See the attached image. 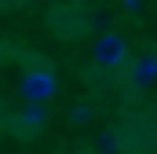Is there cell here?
Wrapping results in <instances>:
<instances>
[{
    "label": "cell",
    "instance_id": "obj_6",
    "mask_svg": "<svg viewBox=\"0 0 157 154\" xmlns=\"http://www.w3.org/2000/svg\"><path fill=\"white\" fill-rule=\"evenodd\" d=\"M124 7L128 11H143V0H124Z\"/></svg>",
    "mask_w": 157,
    "mask_h": 154
},
{
    "label": "cell",
    "instance_id": "obj_4",
    "mask_svg": "<svg viewBox=\"0 0 157 154\" xmlns=\"http://www.w3.org/2000/svg\"><path fill=\"white\" fill-rule=\"evenodd\" d=\"M95 154H121V140L113 132H102V136L95 140Z\"/></svg>",
    "mask_w": 157,
    "mask_h": 154
},
{
    "label": "cell",
    "instance_id": "obj_3",
    "mask_svg": "<svg viewBox=\"0 0 157 154\" xmlns=\"http://www.w3.org/2000/svg\"><path fill=\"white\" fill-rule=\"evenodd\" d=\"M132 81H135L139 88H150V84L157 81V63H154L150 51H143V55L135 59V66H132Z\"/></svg>",
    "mask_w": 157,
    "mask_h": 154
},
{
    "label": "cell",
    "instance_id": "obj_5",
    "mask_svg": "<svg viewBox=\"0 0 157 154\" xmlns=\"http://www.w3.org/2000/svg\"><path fill=\"white\" fill-rule=\"evenodd\" d=\"M22 117H26V125H29V128H37V125H44V121H48V110H44V103H29Z\"/></svg>",
    "mask_w": 157,
    "mask_h": 154
},
{
    "label": "cell",
    "instance_id": "obj_1",
    "mask_svg": "<svg viewBox=\"0 0 157 154\" xmlns=\"http://www.w3.org/2000/svg\"><path fill=\"white\" fill-rule=\"evenodd\" d=\"M124 59H128V40H124V33L106 30V33L95 37V44H91V63H95V66L113 70V66H121Z\"/></svg>",
    "mask_w": 157,
    "mask_h": 154
},
{
    "label": "cell",
    "instance_id": "obj_2",
    "mask_svg": "<svg viewBox=\"0 0 157 154\" xmlns=\"http://www.w3.org/2000/svg\"><path fill=\"white\" fill-rule=\"evenodd\" d=\"M55 74L51 70H26L22 77V95L29 99V103H48L51 95H55Z\"/></svg>",
    "mask_w": 157,
    "mask_h": 154
}]
</instances>
